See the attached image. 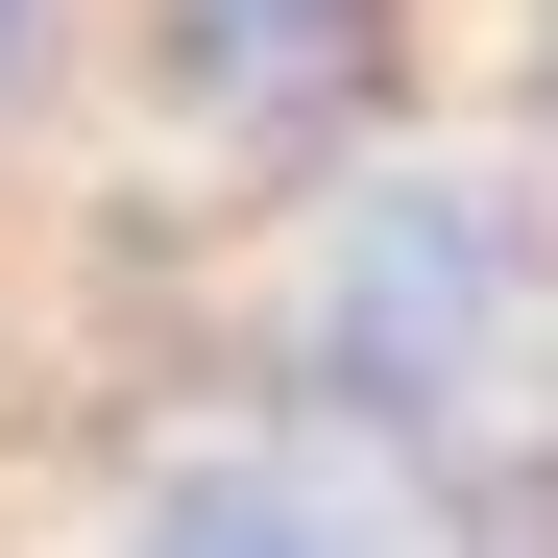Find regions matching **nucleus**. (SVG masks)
Here are the masks:
<instances>
[{"label":"nucleus","mask_w":558,"mask_h":558,"mask_svg":"<svg viewBox=\"0 0 558 558\" xmlns=\"http://www.w3.org/2000/svg\"><path fill=\"white\" fill-rule=\"evenodd\" d=\"M510 340H534V195H510V170L389 146V170L316 219V267H292V364H316L364 437H437Z\"/></svg>","instance_id":"nucleus-1"},{"label":"nucleus","mask_w":558,"mask_h":558,"mask_svg":"<svg viewBox=\"0 0 558 558\" xmlns=\"http://www.w3.org/2000/svg\"><path fill=\"white\" fill-rule=\"evenodd\" d=\"M122 25H146V98L195 146L292 170L340 122H389V25H413V0H122Z\"/></svg>","instance_id":"nucleus-2"},{"label":"nucleus","mask_w":558,"mask_h":558,"mask_svg":"<svg viewBox=\"0 0 558 558\" xmlns=\"http://www.w3.org/2000/svg\"><path fill=\"white\" fill-rule=\"evenodd\" d=\"M98 558H413V534L364 510L340 461H292V437H170L146 486L98 510Z\"/></svg>","instance_id":"nucleus-3"},{"label":"nucleus","mask_w":558,"mask_h":558,"mask_svg":"<svg viewBox=\"0 0 558 558\" xmlns=\"http://www.w3.org/2000/svg\"><path fill=\"white\" fill-rule=\"evenodd\" d=\"M49 25H73V0H0V98H25V73H49Z\"/></svg>","instance_id":"nucleus-4"}]
</instances>
